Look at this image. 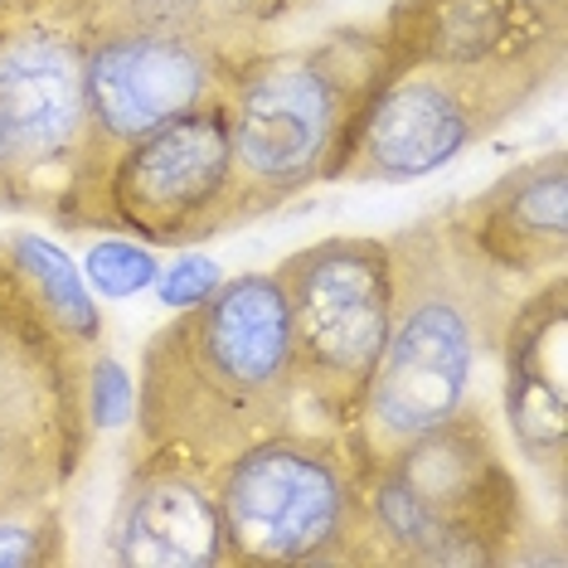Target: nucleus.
<instances>
[{
    "instance_id": "f257e3e1",
    "label": "nucleus",
    "mask_w": 568,
    "mask_h": 568,
    "mask_svg": "<svg viewBox=\"0 0 568 568\" xmlns=\"http://www.w3.org/2000/svg\"><path fill=\"white\" fill-rule=\"evenodd\" d=\"M384 239L394 257V316L351 428L369 462L443 428L457 413L486 408L476 389L496 379L506 321L520 302V282L471 248L452 204Z\"/></svg>"
},
{
    "instance_id": "f03ea898",
    "label": "nucleus",
    "mask_w": 568,
    "mask_h": 568,
    "mask_svg": "<svg viewBox=\"0 0 568 568\" xmlns=\"http://www.w3.org/2000/svg\"><path fill=\"white\" fill-rule=\"evenodd\" d=\"M296 423L302 394L277 273L224 277L141 345L132 452H175L214 471Z\"/></svg>"
},
{
    "instance_id": "7ed1b4c3",
    "label": "nucleus",
    "mask_w": 568,
    "mask_h": 568,
    "mask_svg": "<svg viewBox=\"0 0 568 568\" xmlns=\"http://www.w3.org/2000/svg\"><path fill=\"white\" fill-rule=\"evenodd\" d=\"M389 63L384 24H345L312 44H263L224 88L234 136L239 229L335 185Z\"/></svg>"
},
{
    "instance_id": "20e7f679",
    "label": "nucleus",
    "mask_w": 568,
    "mask_h": 568,
    "mask_svg": "<svg viewBox=\"0 0 568 568\" xmlns=\"http://www.w3.org/2000/svg\"><path fill=\"white\" fill-rule=\"evenodd\" d=\"M365 520L374 564H515V545L529 535V506L490 428V408L457 413L443 428L374 462Z\"/></svg>"
},
{
    "instance_id": "39448f33",
    "label": "nucleus",
    "mask_w": 568,
    "mask_h": 568,
    "mask_svg": "<svg viewBox=\"0 0 568 568\" xmlns=\"http://www.w3.org/2000/svg\"><path fill=\"white\" fill-rule=\"evenodd\" d=\"M374 462L351 428L296 423L214 467L229 568L374 564L365 481Z\"/></svg>"
},
{
    "instance_id": "423d86ee",
    "label": "nucleus",
    "mask_w": 568,
    "mask_h": 568,
    "mask_svg": "<svg viewBox=\"0 0 568 568\" xmlns=\"http://www.w3.org/2000/svg\"><path fill=\"white\" fill-rule=\"evenodd\" d=\"M564 59L408 63L389 59L335 185H408L467 156L559 83Z\"/></svg>"
},
{
    "instance_id": "0eeeda50",
    "label": "nucleus",
    "mask_w": 568,
    "mask_h": 568,
    "mask_svg": "<svg viewBox=\"0 0 568 568\" xmlns=\"http://www.w3.org/2000/svg\"><path fill=\"white\" fill-rule=\"evenodd\" d=\"M273 273L287 302L302 413L316 428H355L394 316L389 239L331 234L282 257Z\"/></svg>"
},
{
    "instance_id": "6e6552de",
    "label": "nucleus",
    "mask_w": 568,
    "mask_h": 568,
    "mask_svg": "<svg viewBox=\"0 0 568 568\" xmlns=\"http://www.w3.org/2000/svg\"><path fill=\"white\" fill-rule=\"evenodd\" d=\"M257 49L200 40V34H165L146 24L98 20L88 10V63H83V151L69 190L54 204V224L79 234L83 210L102 185L108 165L151 136L195 102L224 93L234 69Z\"/></svg>"
},
{
    "instance_id": "1a4fd4ad",
    "label": "nucleus",
    "mask_w": 568,
    "mask_h": 568,
    "mask_svg": "<svg viewBox=\"0 0 568 568\" xmlns=\"http://www.w3.org/2000/svg\"><path fill=\"white\" fill-rule=\"evenodd\" d=\"M126 234L151 248H200L239 229L234 136L224 93L195 102L108 165L79 234Z\"/></svg>"
},
{
    "instance_id": "9d476101",
    "label": "nucleus",
    "mask_w": 568,
    "mask_h": 568,
    "mask_svg": "<svg viewBox=\"0 0 568 568\" xmlns=\"http://www.w3.org/2000/svg\"><path fill=\"white\" fill-rule=\"evenodd\" d=\"M88 0L0 6V126L16 151L30 214L54 219L83 151Z\"/></svg>"
},
{
    "instance_id": "9b49d317",
    "label": "nucleus",
    "mask_w": 568,
    "mask_h": 568,
    "mask_svg": "<svg viewBox=\"0 0 568 568\" xmlns=\"http://www.w3.org/2000/svg\"><path fill=\"white\" fill-rule=\"evenodd\" d=\"M83 369L88 355L49 326L30 287L0 257V443L30 452L63 486H73L93 447Z\"/></svg>"
},
{
    "instance_id": "f8f14e48",
    "label": "nucleus",
    "mask_w": 568,
    "mask_h": 568,
    "mask_svg": "<svg viewBox=\"0 0 568 568\" xmlns=\"http://www.w3.org/2000/svg\"><path fill=\"white\" fill-rule=\"evenodd\" d=\"M496 398L515 452L564 500L568 476V277L564 267L529 282L506 321Z\"/></svg>"
},
{
    "instance_id": "ddd939ff",
    "label": "nucleus",
    "mask_w": 568,
    "mask_h": 568,
    "mask_svg": "<svg viewBox=\"0 0 568 568\" xmlns=\"http://www.w3.org/2000/svg\"><path fill=\"white\" fill-rule=\"evenodd\" d=\"M108 559L122 568L224 564L214 471L175 452H126V481L108 525Z\"/></svg>"
},
{
    "instance_id": "4468645a",
    "label": "nucleus",
    "mask_w": 568,
    "mask_h": 568,
    "mask_svg": "<svg viewBox=\"0 0 568 568\" xmlns=\"http://www.w3.org/2000/svg\"><path fill=\"white\" fill-rule=\"evenodd\" d=\"M384 40L389 59L408 63L564 59L568 10H549L539 0H394Z\"/></svg>"
},
{
    "instance_id": "2eb2a0df",
    "label": "nucleus",
    "mask_w": 568,
    "mask_h": 568,
    "mask_svg": "<svg viewBox=\"0 0 568 568\" xmlns=\"http://www.w3.org/2000/svg\"><path fill=\"white\" fill-rule=\"evenodd\" d=\"M452 219L467 243L510 282L559 273L568 263V156L564 146L520 161L481 195L452 204Z\"/></svg>"
},
{
    "instance_id": "dca6fc26",
    "label": "nucleus",
    "mask_w": 568,
    "mask_h": 568,
    "mask_svg": "<svg viewBox=\"0 0 568 568\" xmlns=\"http://www.w3.org/2000/svg\"><path fill=\"white\" fill-rule=\"evenodd\" d=\"M0 257H6L10 273L30 287V296L40 302V312L49 316V326H54L63 341H73L83 355L102 351V341H108L102 306H98L93 287L83 282V267L73 263L54 239L30 234V229H10V234L0 239Z\"/></svg>"
},
{
    "instance_id": "f3484780",
    "label": "nucleus",
    "mask_w": 568,
    "mask_h": 568,
    "mask_svg": "<svg viewBox=\"0 0 568 568\" xmlns=\"http://www.w3.org/2000/svg\"><path fill=\"white\" fill-rule=\"evenodd\" d=\"M98 20L146 24L165 34H200V40H224L243 49H263L273 24L263 20L257 0H88Z\"/></svg>"
},
{
    "instance_id": "a211bd4d",
    "label": "nucleus",
    "mask_w": 568,
    "mask_h": 568,
    "mask_svg": "<svg viewBox=\"0 0 568 568\" xmlns=\"http://www.w3.org/2000/svg\"><path fill=\"white\" fill-rule=\"evenodd\" d=\"M63 554H69V525L59 496L0 510V568H49L63 564Z\"/></svg>"
},
{
    "instance_id": "6ab92c4d",
    "label": "nucleus",
    "mask_w": 568,
    "mask_h": 568,
    "mask_svg": "<svg viewBox=\"0 0 568 568\" xmlns=\"http://www.w3.org/2000/svg\"><path fill=\"white\" fill-rule=\"evenodd\" d=\"M79 267H83V282L93 287L98 302H126V296H141V292L156 287V277H161L156 248L141 243V239H126V234L93 243Z\"/></svg>"
},
{
    "instance_id": "aec40b11",
    "label": "nucleus",
    "mask_w": 568,
    "mask_h": 568,
    "mask_svg": "<svg viewBox=\"0 0 568 568\" xmlns=\"http://www.w3.org/2000/svg\"><path fill=\"white\" fill-rule=\"evenodd\" d=\"M83 404H88V423H93V433H102V428H126V423H132V413H136V384H132V374L122 369L118 355H108V351L88 355Z\"/></svg>"
},
{
    "instance_id": "412c9836",
    "label": "nucleus",
    "mask_w": 568,
    "mask_h": 568,
    "mask_svg": "<svg viewBox=\"0 0 568 568\" xmlns=\"http://www.w3.org/2000/svg\"><path fill=\"white\" fill-rule=\"evenodd\" d=\"M219 282H224V267H219L214 257H204L195 248H180L175 263L161 267V277H156L151 292H156L171 312H185V306H195L210 292H219Z\"/></svg>"
},
{
    "instance_id": "4be33fe9",
    "label": "nucleus",
    "mask_w": 568,
    "mask_h": 568,
    "mask_svg": "<svg viewBox=\"0 0 568 568\" xmlns=\"http://www.w3.org/2000/svg\"><path fill=\"white\" fill-rule=\"evenodd\" d=\"M0 214H30V195H24V180L16 171V151H10L6 126H0Z\"/></svg>"
},
{
    "instance_id": "5701e85b",
    "label": "nucleus",
    "mask_w": 568,
    "mask_h": 568,
    "mask_svg": "<svg viewBox=\"0 0 568 568\" xmlns=\"http://www.w3.org/2000/svg\"><path fill=\"white\" fill-rule=\"evenodd\" d=\"M312 0H257V10H263L267 24H282L287 16H296V10H306Z\"/></svg>"
},
{
    "instance_id": "b1692460",
    "label": "nucleus",
    "mask_w": 568,
    "mask_h": 568,
    "mask_svg": "<svg viewBox=\"0 0 568 568\" xmlns=\"http://www.w3.org/2000/svg\"><path fill=\"white\" fill-rule=\"evenodd\" d=\"M539 6H549V10H568V0H539Z\"/></svg>"
},
{
    "instance_id": "393cba45",
    "label": "nucleus",
    "mask_w": 568,
    "mask_h": 568,
    "mask_svg": "<svg viewBox=\"0 0 568 568\" xmlns=\"http://www.w3.org/2000/svg\"><path fill=\"white\" fill-rule=\"evenodd\" d=\"M0 6H6V0H0Z\"/></svg>"
}]
</instances>
